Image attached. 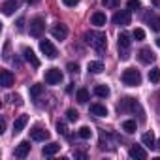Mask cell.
I'll use <instances>...</instances> for the list:
<instances>
[{"mask_svg":"<svg viewBox=\"0 0 160 160\" xmlns=\"http://www.w3.org/2000/svg\"><path fill=\"white\" fill-rule=\"evenodd\" d=\"M117 47H119V58H121V60H128V58H130V36L124 34V32L119 34Z\"/></svg>","mask_w":160,"mask_h":160,"instance_id":"3957f363","label":"cell"},{"mask_svg":"<svg viewBox=\"0 0 160 160\" xmlns=\"http://www.w3.org/2000/svg\"><path fill=\"white\" fill-rule=\"evenodd\" d=\"M109 92H111V91H109L108 85H96V87H94V94H96L98 98H108Z\"/></svg>","mask_w":160,"mask_h":160,"instance_id":"44dd1931","label":"cell"},{"mask_svg":"<svg viewBox=\"0 0 160 160\" xmlns=\"http://www.w3.org/2000/svg\"><path fill=\"white\" fill-rule=\"evenodd\" d=\"M128 154H130L132 158H139V160H145V158H147V151H145L141 145H132L130 151H128Z\"/></svg>","mask_w":160,"mask_h":160,"instance_id":"9a60e30c","label":"cell"},{"mask_svg":"<svg viewBox=\"0 0 160 160\" xmlns=\"http://www.w3.org/2000/svg\"><path fill=\"white\" fill-rule=\"evenodd\" d=\"M122 130H124L126 134H134V132L138 130V124H136V121H132V119L124 121V122H122Z\"/></svg>","mask_w":160,"mask_h":160,"instance_id":"d4e9b609","label":"cell"},{"mask_svg":"<svg viewBox=\"0 0 160 160\" xmlns=\"http://www.w3.org/2000/svg\"><path fill=\"white\" fill-rule=\"evenodd\" d=\"M141 141H143V145H145V147H149V149H152V147H154V143H156V141H154V134H152V132H145V134L141 136Z\"/></svg>","mask_w":160,"mask_h":160,"instance_id":"7402d4cb","label":"cell"},{"mask_svg":"<svg viewBox=\"0 0 160 160\" xmlns=\"http://www.w3.org/2000/svg\"><path fill=\"white\" fill-rule=\"evenodd\" d=\"M66 115H68V121H72V122H75V121L79 119V113H77L75 109H68Z\"/></svg>","mask_w":160,"mask_h":160,"instance_id":"1f68e13d","label":"cell"},{"mask_svg":"<svg viewBox=\"0 0 160 160\" xmlns=\"http://www.w3.org/2000/svg\"><path fill=\"white\" fill-rule=\"evenodd\" d=\"M60 151V145L58 143H49V145H45L43 149H42V154L43 156H53V154H57Z\"/></svg>","mask_w":160,"mask_h":160,"instance_id":"d6986e66","label":"cell"},{"mask_svg":"<svg viewBox=\"0 0 160 160\" xmlns=\"http://www.w3.org/2000/svg\"><path fill=\"white\" fill-rule=\"evenodd\" d=\"M132 36H134L136 42H141V40H145V30H143V28H136Z\"/></svg>","mask_w":160,"mask_h":160,"instance_id":"f546056e","label":"cell"},{"mask_svg":"<svg viewBox=\"0 0 160 160\" xmlns=\"http://www.w3.org/2000/svg\"><path fill=\"white\" fill-rule=\"evenodd\" d=\"M87 70H89V73H100V72L104 70V64H102L100 60H92V62H89Z\"/></svg>","mask_w":160,"mask_h":160,"instance_id":"603a6c76","label":"cell"},{"mask_svg":"<svg viewBox=\"0 0 160 160\" xmlns=\"http://www.w3.org/2000/svg\"><path fill=\"white\" fill-rule=\"evenodd\" d=\"M43 30H45L43 19H42V17H34V19L30 21V36H32V38H40V36L43 34Z\"/></svg>","mask_w":160,"mask_h":160,"instance_id":"8992f818","label":"cell"},{"mask_svg":"<svg viewBox=\"0 0 160 160\" xmlns=\"http://www.w3.org/2000/svg\"><path fill=\"white\" fill-rule=\"evenodd\" d=\"M156 147H158V149H160V141H158V145H156Z\"/></svg>","mask_w":160,"mask_h":160,"instance_id":"60d3db41","label":"cell"},{"mask_svg":"<svg viewBox=\"0 0 160 160\" xmlns=\"http://www.w3.org/2000/svg\"><path fill=\"white\" fill-rule=\"evenodd\" d=\"M27 122H28V117L27 115H21L19 119H15V122H13V134L23 132V128L27 126Z\"/></svg>","mask_w":160,"mask_h":160,"instance_id":"e0dca14e","label":"cell"},{"mask_svg":"<svg viewBox=\"0 0 160 160\" xmlns=\"http://www.w3.org/2000/svg\"><path fill=\"white\" fill-rule=\"evenodd\" d=\"M62 4L68 6V8H75V6L79 4V0H62Z\"/></svg>","mask_w":160,"mask_h":160,"instance_id":"836d02e7","label":"cell"},{"mask_svg":"<svg viewBox=\"0 0 160 160\" xmlns=\"http://www.w3.org/2000/svg\"><path fill=\"white\" fill-rule=\"evenodd\" d=\"M139 60L143 62V64H151L152 60H154V53H152V49L151 47H143L141 51H139Z\"/></svg>","mask_w":160,"mask_h":160,"instance_id":"5bb4252c","label":"cell"},{"mask_svg":"<svg viewBox=\"0 0 160 160\" xmlns=\"http://www.w3.org/2000/svg\"><path fill=\"white\" fill-rule=\"evenodd\" d=\"M10 100H12L13 104H17V106H21V104H23V100H21V96H19V94H12V96H10Z\"/></svg>","mask_w":160,"mask_h":160,"instance_id":"d590c367","label":"cell"},{"mask_svg":"<svg viewBox=\"0 0 160 160\" xmlns=\"http://www.w3.org/2000/svg\"><path fill=\"white\" fill-rule=\"evenodd\" d=\"M68 72H72V73H77V72H79V64H75V62H70V64H68Z\"/></svg>","mask_w":160,"mask_h":160,"instance_id":"e575fe53","label":"cell"},{"mask_svg":"<svg viewBox=\"0 0 160 160\" xmlns=\"http://www.w3.org/2000/svg\"><path fill=\"white\" fill-rule=\"evenodd\" d=\"M30 138L34 141H45V139H49V132L42 126H34V128H30Z\"/></svg>","mask_w":160,"mask_h":160,"instance_id":"8fae6325","label":"cell"},{"mask_svg":"<svg viewBox=\"0 0 160 160\" xmlns=\"http://www.w3.org/2000/svg\"><path fill=\"white\" fill-rule=\"evenodd\" d=\"M152 4H154V6H158V8H160V0H152Z\"/></svg>","mask_w":160,"mask_h":160,"instance_id":"f35d334b","label":"cell"},{"mask_svg":"<svg viewBox=\"0 0 160 160\" xmlns=\"http://www.w3.org/2000/svg\"><path fill=\"white\" fill-rule=\"evenodd\" d=\"M122 83L126 87H138L141 83V73L136 68H128L122 72Z\"/></svg>","mask_w":160,"mask_h":160,"instance_id":"7a4b0ae2","label":"cell"},{"mask_svg":"<svg viewBox=\"0 0 160 160\" xmlns=\"http://www.w3.org/2000/svg\"><path fill=\"white\" fill-rule=\"evenodd\" d=\"M91 113L96 115V117H106V115H108V109H106V106H102V104H92V106H91Z\"/></svg>","mask_w":160,"mask_h":160,"instance_id":"ffe728a7","label":"cell"},{"mask_svg":"<svg viewBox=\"0 0 160 160\" xmlns=\"http://www.w3.org/2000/svg\"><path fill=\"white\" fill-rule=\"evenodd\" d=\"M77 134H79V138H83V139H91V136H92V130L89 128V126H81L77 130Z\"/></svg>","mask_w":160,"mask_h":160,"instance_id":"4316f807","label":"cell"},{"mask_svg":"<svg viewBox=\"0 0 160 160\" xmlns=\"http://www.w3.org/2000/svg\"><path fill=\"white\" fill-rule=\"evenodd\" d=\"M149 81L151 83H158L160 81V68H152L149 72Z\"/></svg>","mask_w":160,"mask_h":160,"instance_id":"484cf974","label":"cell"},{"mask_svg":"<svg viewBox=\"0 0 160 160\" xmlns=\"http://www.w3.org/2000/svg\"><path fill=\"white\" fill-rule=\"evenodd\" d=\"M13 81H15V77H13V73L10 72V70H2L0 72V85L2 87H12L13 85Z\"/></svg>","mask_w":160,"mask_h":160,"instance_id":"4fadbf2b","label":"cell"},{"mask_svg":"<svg viewBox=\"0 0 160 160\" xmlns=\"http://www.w3.org/2000/svg\"><path fill=\"white\" fill-rule=\"evenodd\" d=\"M113 23L119 25V27H128L132 23V15H130V10H121L113 15Z\"/></svg>","mask_w":160,"mask_h":160,"instance_id":"5b68a950","label":"cell"},{"mask_svg":"<svg viewBox=\"0 0 160 160\" xmlns=\"http://www.w3.org/2000/svg\"><path fill=\"white\" fill-rule=\"evenodd\" d=\"M141 8V2L139 0H128V10L130 12H138Z\"/></svg>","mask_w":160,"mask_h":160,"instance_id":"4dcf8cb0","label":"cell"},{"mask_svg":"<svg viewBox=\"0 0 160 160\" xmlns=\"http://www.w3.org/2000/svg\"><path fill=\"white\" fill-rule=\"evenodd\" d=\"M51 34H53V38L55 40H66L68 38V27L66 25H62V23H57V25H53V28H51Z\"/></svg>","mask_w":160,"mask_h":160,"instance_id":"9c48e42d","label":"cell"},{"mask_svg":"<svg viewBox=\"0 0 160 160\" xmlns=\"http://www.w3.org/2000/svg\"><path fill=\"white\" fill-rule=\"evenodd\" d=\"M17 8H19V2H17V0H6V2L2 4V13H4V15H12Z\"/></svg>","mask_w":160,"mask_h":160,"instance_id":"2e32d148","label":"cell"},{"mask_svg":"<svg viewBox=\"0 0 160 160\" xmlns=\"http://www.w3.org/2000/svg\"><path fill=\"white\" fill-rule=\"evenodd\" d=\"M102 4L108 6V8H115L117 6V0H102Z\"/></svg>","mask_w":160,"mask_h":160,"instance_id":"8d00e7d4","label":"cell"},{"mask_svg":"<svg viewBox=\"0 0 160 160\" xmlns=\"http://www.w3.org/2000/svg\"><path fill=\"white\" fill-rule=\"evenodd\" d=\"M40 51L47 57V58H55L58 53H57V47L49 42V40H40Z\"/></svg>","mask_w":160,"mask_h":160,"instance_id":"ba28073f","label":"cell"},{"mask_svg":"<svg viewBox=\"0 0 160 160\" xmlns=\"http://www.w3.org/2000/svg\"><path fill=\"white\" fill-rule=\"evenodd\" d=\"M75 100H77L79 104H87V102H89V91H87V89H79V91L75 92Z\"/></svg>","mask_w":160,"mask_h":160,"instance_id":"cb8c5ba5","label":"cell"},{"mask_svg":"<svg viewBox=\"0 0 160 160\" xmlns=\"http://www.w3.org/2000/svg\"><path fill=\"white\" fill-rule=\"evenodd\" d=\"M23 57H25V60H27L34 70H38V68H40V60H38L36 53H34L30 47H25V49H23Z\"/></svg>","mask_w":160,"mask_h":160,"instance_id":"30bf717a","label":"cell"},{"mask_svg":"<svg viewBox=\"0 0 160 160\" xmlns=\"http://www.w3.org/2000/svg\"><path fill=\"white\" fill-rule=\"evenodd\" d=\"M42 92H43V87H42V85H32V87H30V96H32V98H38Z\"/></svg>","mask_w":160,"mask_h":160,"instance_id":"83f0119b","label":"cell"},{"mask_svg":"<svg viewBox=\"0 0 160 160\" xmlns=\"http://www.w3.org/2000/svg\"><path fill=\"white\" fill-rule=\"evenodd\" d=\"M62 81V72L58 68H49L45 72V83L47 85H58Z\"/></svg>","mask_w":160,"mask_h":160,"instance_id":"52a82bcc","label":"cell"},{"mask_svg":"<svg viewBox=\"0 0 160 160\" xmlns=\"http://www.w3.org/2000/svg\"><path fill=\"white\" fill-rule=\"evenodd\" d=\"M151 30H154V32H160V15H156V17H151Z\"/></svg>","mask_w":160,"mask_h":160,"instance_id":"f1b7e54d","label":"cell"},{"mask_svg":"<svg viewBox=\"0 0 160 160\" xmlns=\"http://www.w3.org/2000/svg\"><path fill=\"white\" fill-rule=\"evenodd\" d=\"M4 128H6V121L2 119V121H0V134H2V132H4Z\"/></svg>","mask_w":160,"mask_h":160,"instance_id":"74e56055","label":"cell"},{"mask_svg":"<svg viewBox=\"0 0 160 160\" xmlns=\"http://www.w3.org/2000/svg\"><path fill=\"white\" fill-rule=\"evenodd\" d=\"M91 23L96 25V27H104L106 25V13L104 12H94L92 17H91Z\"/></svg>","mask_w":160,"mask_h":160,"instance_id":"ac0fdd59","label":"cell"},{"mask_svg":"<svg viewBox=\"0 0 160 160\" xmlns=\"http://www.w3.org/2000/svg\"><path fill=\"white\" fill-rule=\"evenodd\" d=\"M28 152H30V141H21V143L15 147L13 156H15V158H27Z\"/></svg>","mask_w":160,"mask_h":160,"instance_id":"7c38bea8","label":"cell"},{"mask_svg":"<svg viewBox=\"0 0 160 160\" xmlns=\"http://www.w3.org/2000/svg\"><path fill=\"white\" fill-rule=\"evenodd\" d=\"M156 45H158V47H160V36H158V38H156Z\"/></svg>","mask_w":160,"mask_h":160,"instance_id":"ab89813d","label":"cell"},{"mask_svg":"<svg viewBox=\"0 0 160 160\" xmlns=\"http://www.w3.org/2000/svg\"><path fill=\"white\" fill-rule=\"evenodd\" d=\"M85 42H87L92 49H96V51H100V53L108 47V38H106V34L100 32V30H89V32H85Z\"/></svg>","mask_w":160,"mask_h":160,"instance_id":"6da1fadb","label":"cell"},{"mask_svg":"<svg viewBox=\"0 0 160 160\" xmlns=\"http://www.w3.org/2000/svg\"><path fill=\"white\" fill-rule=\"evenodd\" d=\"M57 132H58V134H62V136H66V124L58 121V122H57Z\"/></svg>","mask_w":160,"mask_h":160,"instance_id":"d6a6232c","label":"cell"},{"mask_svg":"<svg viewBox=\"0 0 160 160\" xmlns=\"http://www.w3.org/2000/svg\"><path fill=\"white\" fill-rule=\"evenodd\" d=\"M136 109H141L139 108V104L136 102V98H124V100H121V104L117 106V111L119 113H132V111H136Z\"/></svg>","mask_w":160,"mask_h":160,"instance_id":"277c9868","label":"cell"}]
</instances>
